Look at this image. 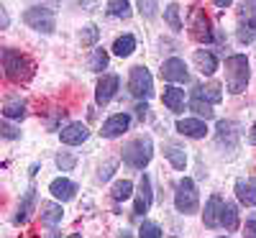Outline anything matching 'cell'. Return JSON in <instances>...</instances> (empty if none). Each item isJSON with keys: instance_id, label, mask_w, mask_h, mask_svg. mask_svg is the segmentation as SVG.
Instances as JSON below:
<instances>
[{"instance_id": "obj_1", "label": "cell", "mask_w": 256, "mask_h": 238, "mask_svg": "<svg viewBox=\"0 0 256 238\" xmlns=\"http://www.w3.org/2000/svg\"><path fill=\"white\" fill-rule=\"evenodd\" d=\"M251 80V67L246 54H230L226 59V88L230 95H241L248 88Z\"/></svg>"}, {"instance_id": "obj_2", "label": "cell", "mask_w": 256, "mask_h": 238, "mask_svg": "<svg viewBox=\"0 0 256 238\" xmlns=\"http://www.w3.org/2000/svg\"><path fill=\"white\" fill-rule=\"evenodd\" d=\"M3 72L10 82H28L36 72V64L16 49H3Z\"/></svg>"}, {"instance_id": "obj_3", "label": "cell", "mask_w": 256, "mask_h": 238, "mask_svg": "<svg viewBox=\"0 0 256 238\" xmlns=\"http://www.w3.org/2000/svg\"><path fill=\"white\" fill-rule=\"evenodd\" d=\"M154 156V141L148 136H138L123 146V164L131 169H144Z\"/></svg>"}, {"instance_id": "obj_4", "label": "cell", "mask_w": 256, "mask_h": 238, "mask_svg": "<svg viewBox=\"0 0 256 238\" xmlns=\"http://www.w3.org/2000/svg\"><path fill=\"white\" fill-rule=\"evenodd\" d=\"M174 208L177 212L182 215H195L200 210V192H198V184L192 180H182L177 184V192H174Z\"/></svg>"}, {"instance_id": "obj_5", "label": "cell", "mask_w": 256, "mask_h": 238, "mask_svg": "<svg viewBox=\"0 0 256 238\" xmlns=\"http://www.w3.org/2000/svg\"><path fill=\"white\" fill-rule=\"evenodd\" d=\"M24 24L34 31H41V34H54L56 28V13L46 6H31L24 10Z\"/></svg>"}, {"instance_id": "obj_6", "label": "cell", "mask_w": 256, "mask_h": 238, "mask_svg": "<svg viewBox=\"0 0 256 238\" xmlns=\"http://www.w3.org/2000/svg\"><path fill=\"white\" fill-rule=\"evenodd\" d=\"M128 92L138 100H148L154 95V80H152V72H148L144 64H136L128 74Z\"/></svg>"}, {"instance_id": "obj_7", "label": "cell", "mask_w": 256, "mask_h": 238, "mask_svg": "<svg viewBox=\"0 0 256 238\" xmlns=\"http://www.w3.org/2000/svg\"><path fill=\"white\" fill-rule=\"evenodd\" d=\"M190 36L195 41H200V44H212V38H216L212 26H210V18L198 6L190 8Z\"/></svg>"}, {"instance_id": "obj_8", "label": "cell", "mask_w": 256, "mask_h": 238, "mask_svg": "<svg viewBox=\"0 0 256 238\" xmlns=\"http://www.w3.org/2000/svg\"><path fill=\"white\" fill-rule=\"evenodd\" d=\"M128 128H131V116L128 113H113L110 118H105V123L100 128V136L102 138H118L128 131Z\"/></svg>"}, {"instance_id": "obj_9", "label": "cell", "mask_w": 256, "mask_h": 238, "mask_svg": "<svg viewBox=\"0 0 256 238\" xmlns=\"http://www.w3.org/2000/svg\"><path fill=\"white\" fill-rule=\"evenodd\" d=\"M118 84H120L118 74H102L98 80V84H95V102L98 105H108L116 98V92H118Z\"/></svg>"}, {"instance_id": "obj_10", "label": "cell", "mask_w": 256, "mask_h": 238, "mask_svg": "<svg viewBox=\"0 0 256 238\" xmlns=\"http://www.w3.org/2000/svg\"><path fill=\"white\" fill-rule=\"evenodd\" d=\"M154 202V190H152V180L148 174H141L138 180V192H136V202H134V212L136 215H146L148 208Z\"/></svg>"}, {"instance_id": "obj_11", "label": "cell", "mask_w": 256, "mask_h": 238, "mask_svg": "<svg viewBox=\"0 0 256 238\" xmlns=\"http://www.w3.org/2000/svg\"><path fill=\"white\" fill-rule=\"evenodd\" d=\"M59 138L67 146H80L90 138V128L84 123H67L64 128H59Z\"/></svg>"}, {"instance_id": "obj_12", "label": "cell", "mask_w": 256, "mask_h": 238, "mask_svg": "<svg viewBox=\"0 0 256 238\" xmlns=\"http://www.w3.org/2000/svg\"><path fill=\"white\" fill-rule=\"evenodd\" d=\"M162 77L166 80V82H187L190 80V72H187V67H184V59H180V56H169L164 64H162Z\"/></svg>"}, {"instance_id": "obj_13", "label": "cell", "mask_w": 256, "mask_h": 238, "mask_svg": "<svg viewBox=\"0 0 256 238\" xmlns=\"http://www.w3.org/2000/svg\"><path fill=\"white\" fill-rule=\"evenodd\" d=\"M177 134L187 136V138H205L208 136V126H205V118H180L177 120Z\"/></svg>"}, {"instance_id": "obj_14", "label": "cell", "mask_w": 256, "mask_h": 238, "mask_svg": "<svg viewBox=\"0 0 256 238\" xmlns=\"http://www.w3.org/2000/svg\"><path fill=\"white\" fill-rule=\"evenodd\" d=\"M220 212H223V198L220 194H210L205 210H202V223L205 228H218L220 226Z\"/></svg>"}, {"instance_id": "obj_15", "label": "cell", "mask_w": 256, "mask_h": 238, "mask_svg": "<svg viewBox=\"0 0 256 238\" xmlns=\"http://www.w3.org/2000/svg\"><path fill=\"white\" fill-rule=\"evenodd\" d=\"M192 62H195V67L200 70V74H205V77H212L218 72V56L212 54V52H208V49H198L195 54H192Z\"/></svg>"}, {"instance_id": "obj_16", "label": "cell", "mask_w": 256, "mask_h": 238, "mask_svg": "<svg viewBox=\"0 0 256 238\" xmlns=\"http://www.w3.org/2000/svg\"><path fill=\"white\" fill-rule=\"evenodd\" d=\"M236 198L246 208H256V177H246L236 182Z\"/></svg>"}, {"instance_id": "obj_17", "label": "cell", "mask_w": 256, "mask_h": 238, "mask_svg": "<svg viewBox=\"0 0 256 238\" xmlns=\"http://www.w3.org/2000/svg\"><path fill=\"white\" fill-rule=\"evenodd\" d=\"M49 192L54 194L59 202H70V200H74V194H77V184H74L72 180L56 177V180L49 184Z\"/></svg>"}, {"instance_id": "obj_18", "label": "cell", "mask_w": 256, "mask_h": 238, "mask_svg": "<svg viewBox=\"0 0 256 238\" xmlns=\"http://www.w3.org/2000/svg\"><path fill=\"white\" fill-rule=\"evenodd\" d=\"M162 102H164L166 110L182 113V110H184V90H182V88H174V82H169V88H166L164 95H162Z\"/></svg>"}, {"instance_id": "obj_19", "label": "cell", "mask_w": 256, "mask_h": 238, "mask_svg": "<svg viewBox=\"0 0 256 238\" xmlns=\"http://www.w3.org/2000/svg\"><path fill=\"white\" fill-rule=\"evenodd\" d=\"M34 205H36V190H28L26 194H24V200L18 202V210H16V215H13V223H26L28 218H31V212H34Z\"/></svg>"}, {"instance_id": "obj_20", "label": "cell", "mask_w": 256, "mask_h": 238, "mask_svg": "<svg viewBox=\"0 0 256 238\" xmlns=\"http://www.w3.org/2000/svg\"><path fill=\"white\" fill-rule=\"evenodd\" d=\"M192 95H198V98H202V100H208L212 105H218L223 100V84H218V82L200 84V88H195V92H192Z\"/></svg>"}, {"instance_id": "obj_21", "label": "cell", "mask_w": 256, "mask_h": 238, "mask_svg": "<svg viewBox=\"0 0 256 238\" xmlns=\"http://www.w3.org/2000/svg\"><path fill=\"white\" fill-rule=\"evenodd\" d=\"M220 228H226V233H233V230L238 228V205L236 202H223Z\"/></svg>"}, {"instance_id": "obj_22", "label": "cell", "mask_w": 256, "mask_h": 238, "mask_svg": "<svg viewBox=\"0 0 256 238\" xmlns=\"http://www.w3.org/2000/svg\"><path fill=\"white\" fill-rule=\"evenodd\" d=\"M3 116L10 120H20L26 116V100L24 98H18V95H13V98H6V105H3Z\"/></svg>"}, {"instance_id": "obj_23", "label": "cell", "mask_w": 256, "mask_h": 238, "mask_svg": "<svg viewBox=\"0 0 256 238\" xmlns=\"http://www.w3.org/2000/svg\"><path fill=\"white\" fill-rule=\"evenodd\" d=\"M134 52H136V36L134 34H123V36H118L113 41V54L116 56L126 59V56H131Z\"/></svg>"}, {"instance_id": "obj_24", "label": "cell", "mask_w": 256, "mask_h": 238, "mask_svg": "<svg viewBox=\"0 0 256 238\" xmlns=\"http://www.w3.org/2000/svg\"><path fill=\"white\" fill-rule=\"evenodd\" d=\"M62 202H41V223L44 226H56L62 223Z\"/></svg>"}, {"instance_id": "obj_25", "label": "cell", "mask_w": 256, "mask_h": 238, "mask_svg": "<svg viewBox=\"0 0 256 238\" xmlns=\"http://www.w3.org/2000/svg\"><path fill=\"white\" fill-rule=\"evenodd\" d=\"M164 156L169 159V164H172L177 172H184V166H187L184 148H180L177 144H166V146H164Z\"/></svg>"}, {"instance_id": "obj_26", "label": "cell", "mask_w": 256, "mask_h": 238, "mask_svg": "<svg viewBox=\"0 0 256 238\" xmlns=\"http://www.w3.org/2000/svg\"><path fill=\"white\" fill-rule=\"evenodd\" d=\"M238 20H241V26L256 28V0H241V6H238Z\"/></svg>"}, {"instance_id": "obj_27", "label": "cell", "mask_w": 256, "mask_h": 238, "mask_svg": "<svg viewBox=\"0 0 256 238\" xmlns=\"http://www.w3.org/2000/svg\"><path fill=\"white\" fill-rule=\"evenodd\" d=\"M131 194H134V182H131V180H118V182L110 187L113 202H126V200H131Z\"/></svg>"}, {"instance_id": "obj_28", "label": "cell", "mask_w": 256, "mask_h": 238, "mask_svg": "<svg viewBox=\"0 0 256 238\" xmlns=\"http://www.w3.org/2000/svg\"><path fill=\"white\" fill-rule=\"evenodd\" d=\"M212 102H208V100H202V98H198V95H192V100H190V110L195 113L198 118H205V120H210L212 118V108H210Z\"/></svg>"}, {"instance_id": "obj_29", "label": "cell", "mask_w": 256, "mask_h": 238, "mask_svg": "<svg viewBox=\"0 0 256 238\" xmlns=\"http://www.w3.org/2000/svg\"><path fill=\"white\" fill-rule=\"evenodd\" d=\"M134 8L128 0H108V16L113 18H131Z\"/></svg>"}, {"instance_id": "obj_30", "label": "cell", "mask_w": 256, "mask_h": 238, "mask_svg": "<svg viewBox=\"0 0 256 238\" xmlns=\"http://www.w3.org/2000/svg\"><path fill=\"white\" fill-rule=\"evenodd\" d=\"M164 20H166V26L172 28V31H182V18H180V6L177 3H169L164 8Z\"/></svg>"}, {"instance_id": "obj_31", "label": "cell", "mask_w": 256, "mask_h": 238, "mask_svg": "<svg viewBox=\"0 0 256 238\" xmlns=\"http://www.w3.org/2000/svg\"><path fill=\"white\" fill-rule=\"evenodd\" d=\"M98 38H100V28H98L95 24L82 26V31H80V44H82V46H95Z\"/></svg>"}, {"instance_id": "obj_32", "label": "cell", "mask_w": 256, "mask_h": 238, "mask_svg": "<svg viewBox=\"0 0 256 238\" xmlns=\"http://www.w3.org/2000/svg\"><path fill=\"white\" fill-rule=\"evenodd\" d=\"M88 67L92 72H105V70H108V52H105V49H95L92 56L88 59Z\"/></svg>"}, {"instance_id": "obj_33", "label": "cell", "mask_w": 256, "mask_h": 238, "mask_svg": "<svg viewBox=\"0 0 256 238\" xmlns=\"http://www.w3.org/2000/svg\"><path fill=\"white\" fill-rule=\"evenodd\" d=\"M138 236H141V238H162L164 230H162V226L154 223V220H144L141 228H138Z\"/></svg>"}, {"instance_id": "obj_34", "label": "cell", "mask_w": 256, "mask_h": 238, "mask_svg": "<svg viewBox=\"0 0 256 238\" xmlns=\"http://www.w3.org/2000/svg\"><path fill=\"white\" fill-rule=\"evenodd\" d=\"M136 6H138V13L146 18V20H152V18H156V13H159V3L156 0H136Z\"/></svg>"}, {"instance_id": "obj_35", "label": "cell", "mask_w": 256, "mask_h": 238, "mask_svg": "<svg viewBox=\"0 0 256 238\" xmlns=\"http://www.w3.org/2000/svg\"><path fill=\"white\" fill-rule=\"evenodd\" d=\"M74 164H77V156H74V154H67V151H62V154H56V166H59L62 172H70V169H74Z\"/></svg>"}, {"instance_id": "obj_36", "label": "cell", "mask_w": 256, "mask_h": 238, "mask_svg": "<svg viewBox=\"0 0 256 238\" xmlns=\"http://www.w3.org/2000/svg\"><path fill=\"white\" fill-rule=\"evenodd\" d=\"M0 134H3V138L6 141H13V138H20V128H16V126H10L8 123V118L0 123Z\"/></svg>"}, {"instance_id": "obj_37", "label": "cell", "mask_w": 256, "mask_h": 238, "mask_svg": "<svg viewBox=\"0 0 256 238\" xmlns=\"http://www.w3.org/2000/svg\"><path fill=\"white\" fill-rule=\"evenodd\" d=\"M113 172H116V159H110V162H105V164L100 166V172H98V180H102V182H108V180L113 177Z\"/></svg>"}, {"instance_id": "obj_38", "label": "cell", "mask_w": 256, "mask_h": 238, "mask_svg": "<svg viewBox=\"0 0 256 238\" xmlns=\"http://www.w3.org/2000/svg\"><path fill=\"white\" fill-rule=\"evenodd\" d=\"M254 36H256V28H248V26H238V31H236V38L241 44H251Z\"/></svg>"}, {"instance_id": "obj_39", "label": "cell", "mask_w": 256, "mask_h": 238, "mask_svg": "<svg viewBox=\"0 0 256 238\" xmlns=\"http://www.w3.org/2000/svg\"><path fill=\"white\" fill-rule=\"evenodd\" d=\"M246 236H256V218H248L246 220V230H244Z\"/></svg>"}, {"instance_id": "obj_40", "label": "cell", "mask_w": 256, "mask_h": 238, "mask_svg": "<svg viewBox=\"0 0 256 238\" xmlns=\"http://www.w3.org/2000/svg\"><path fill=\"white\" fill-rule=\"evenodd\" d=\"M146 108H148L146 102H138V105H136V116H138V118H144V116H146Z\"/></svg>"}, {"instance_id": "obj_41", "label": "cell", "mask_w": 256, "mask_h": 238, "mask_svg": "<svg viewBox=\"0 0 256 238\" xmlns=\"http://www.w3.org/2000/svg\"><path fill=\"white\" fill-rule=\"evenodd\" d=\"M212 6H218V8H228V6H233V0H212Z\"/></svg>"}, {"instance_id": "obj_42", "label": "cell", "mask_w": 256, "mask_h": 238, "mask_svg": "<svg viewBox=\"0 0 256 238\" xmlns=\"http://www.w3.org/2000/svg\"><path fill=\"white\" fill-rule=\"evenodd\" d=\"M248 144H251V146H256V123H254L251 131H248Z\"/></svg>"}]
</instances>
